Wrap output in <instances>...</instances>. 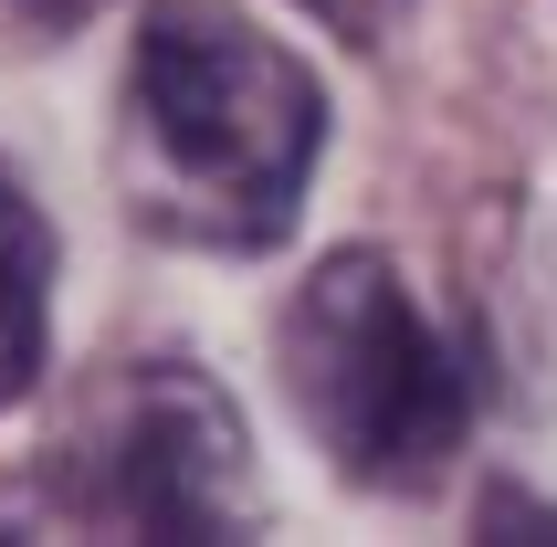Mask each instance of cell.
Listing matches in <instances>:
<instances>
[{
    "label": "cell",
    "instance_id": "cell-1",
    "mask_svg": "<svg viewBox=\"0 0 557 547\" xmlns=\"http://www.w3.org/2000/svg\"><path fill=\"white\" fill-rule=\"evenodd\" d=\"M326 95L232 0H148L126 42L116 180L148 232L189 253H274L306 211Z\"/></svg>",
    "mask_w": 557,
    "mask_h": 547
},
{
    "label": "cell",
    "instance_id": "cell-2",
    "mask_svg": "<svg viewBox=\"0 0 557 547\" xmlns=\"http://www.w3.org/2000/svg\"><path fill=\"white\" fill-rule=\"evenodd\" d=\"M284 400L369 495H432L473 431V379L389 253H326L274 327Z\"/></svg>",
    "mask_w": 557,
    "mask_h": 547
},
{
    "label": "cell",
    "instance_id": "cell-3",
    "mask_svg": "<svg viewBox=\"0 0 557 547\" xmlns=\"http://www.w3.org/2000/svg\"><path fill=\"white\" fill-rule=\"evenodd\" d=\"M63 485H74V516L137 526V537H243L263 516L243 411L221 400V379L169 358L126 368L95 400V431L74 442Z\"/></svg>",
    "mask_w": 557,
    "mask_h": 547
},
{
    "label": "cell",
    "instance_id": "cell-4",
    "mask_svg": "<svg viewBox=\"0 0 557 547\" xmlns=\"http://www.w3.org/2000/svg\"><path fill=\"white\" fill-rule=\"evenodd\" d=\"M53 348V221L0 180V411L42 379Z\"/></svg>",
    "mask_w": 557,
    "mask_h": 547
},
{
    "label": "cell",
    "instance_id": "cell-5",
    "mask_svg": "<svg viewBox=\"0 0 557 547\" xmlns=\"http://www.w3.org/2000/svg\"><path fill=\"white\" fill-rule=\"evenodd\" d=\"M295 11H315L337 42H389V22H400L410 0H295Z\"/></svg>",
    "mask_w": 557,
    "mask_h": 547
},
{
    "label": "cell",
    "instance_id": "cell-6",
    "mask_svg": "<svg viewBox=\"0 0 557 547\" xmlns=\"http://www.w3.org/2000/svg\"><path fill=\"white\" fill-rule=\"evenodd\" d=\"M95 0H0V22H22V32H63V22H85Z\"/></svg>",
    "mask_w": 557,
    "mask_h": 547
}]
</instances>
